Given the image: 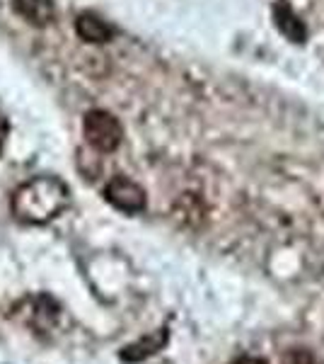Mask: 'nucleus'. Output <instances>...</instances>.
Segmentation results:
<instances>
[{
	"label": "nucleus",
	"mask_w": 324,
	"mask_h": 364,
	"mask_svg": "<svg viewBox=\"0 0 324 364\" xmlns=\"http://www.w3.org/2000/svg\"><path fill=\"white\" fill-rule=\"evenodd\" d=\"M70 204V187L56 175H37L13 192L10 209L22 224L44 226L61 216Z\"/></svg>",
	"instance_id": "nucleus-1"
},
{
	"label": "nucleus",
	"mask_w": 324,
	"mask_h": 364,
	"mask_svg": "<svg viewBox=\"0 0 324 364\" xmlns=\"http://www.w3.org/2000/svg\"><path fill=\"white\" fill-rule=\"evenodd\" d=\"M82 136L97 154H111L121 146L123 127L107 109H90L82 117Z\"/></svg>",
	"instance_id": "nucleus-2"
},
{
	"label": "nucleus",
	"mask_w": 324,
	"mask_h": 364,
	"mask_svg": "<svg viewBox=\"0 0 324 364\" xmlns=\"http://www.w3.org/2000/svg\"><path fill=\"white\" fill-rule=\"evenodd\" d=\"M13 311H15V318H20L25 326H29L37 333L54 331L58 321H61V306L46 294L25 296Z\"/></svg>",
	"instance_id": "nucleus-3"
},
{
	"label": "nucleus",
	"mask_w": 324,
	"mask_h": 364,
	"mask_svg": "<svg viewBox=\"0 0 324 364\" xmlns=\"http://www.w3.org/2000/svg\"><path fill=\"white\" fill-rule=\"evenodd\" d=\"M104 199L111 204L114 209L123 211V214H140L148 204V197H145V190L138 185V182L123 178V175H114L107 187H104Z\"/></svg>",
	"instance_id": "nucleus-4"
},
{
	"label": "nucleus",
	"mask_w": 324,
	"mask_h": 364,
	"mask_svg": "<svg viewBox=\"0 0 324 364\" xmlns=\"http://www.w3.org/2000/svg\"><path fill=\"white\" fill-rule=\"evenodd\" d=\"M271 13H274L276 29L284 34L288 42L305 44V39H308V27H305V22L300 20V15L286 3V0H279V3L274 5V10H271Z\"/></svg>",
	"instance_id": "nucleus-5"
},
{
	"label": "nucleus",
	"mask_w": 324,
	"mask_h": 364,
	"mask_svg": "<svg viewBox=\"0 0 324 364\" xmlns=\"http://www.w3.org/2000/svg\"><path fill=\"white\" fill-rule=\"evenodd\" d=\"M75 32L87 44H107L114 37V27L95 13H80L75 17Z\"/></svg>",
	"instance_id": "nucleus-6"
},
{
	"label": "nucleus",
	"mask_w": 324,
	"mask_h": 364,
	"mask_svg": "<svg viewBox=\"0 0 324 364\" xmlns=\"http://www.w3.org/2000/svg\"><path fill=\"white\" fill-rule=\"evenodd\" d=\"M13 10L32 27H46L56 17L54 0H13Z\"/></svg>",
	"instance_id": "nucleus-7"
},
{
	"label": "nucleus",
	"mask_w": 324,
	"mask_h": 364,
	"mask_svg": "<svg viewBox=\"0 0 324 364\" xmlns=\"http://www.w3.org/2000/svg\"><path fill=\"white\" fill-rule=\"evenodd\" d=\"M164 345H167V331L160 328V331L150 333V336H145L143 340H138V343H131L128 348H123L121 360L131 362V364L143 362V360H148V357L155 355V352H160Z\"/></svg>",
	"instance_id": "nucleus-8"
},
{
	"label": "nucleus",
	"mask_w": 324,
	"mask_h": 364,
	"mask_svg": "<svg viewBox=\"0 0 324 364\" xmlns=\"http://www.w3.org/2000/svg\"><path fill=\"white\" fill-rule=\"evenodd\" d=\"M281 364H320L317 357L305 348H291L281 355Z\"/></svg>",
	"instance_id": "nucleus-9"
},
{
	"label": "nucleus",
	"mask_w": 324,
	"mask_h": 364,
	"mask_svg": "<svg viewBox=\"0 0 324 364\" xmlns=\"http://www.w3.org/2000/svg\"><path fill=\"white\" fill-rule=\"evenodd\" d=\"M8 132H10V124H8V119H5V117L0 114V151H3V144H5V139H8Z\"/></svg>",
	"instance_id": "nucleus-10"
},
{
	"label": "nucleus",
	"mask_w": 324,
	"mask_h": 364,
	"mask_svg": "<svg viewBox=\"0 0 324 364\" xmlns=\"http://www.w3.org/2000/svg\"><path fill=\"white\" fill-rule=\"evenodd\" d=\"M230 364H269L267 360H262V357H238L235 362Z\"/></svg>",
	"instance_id": "nucleus-11"
}]
</instances>
